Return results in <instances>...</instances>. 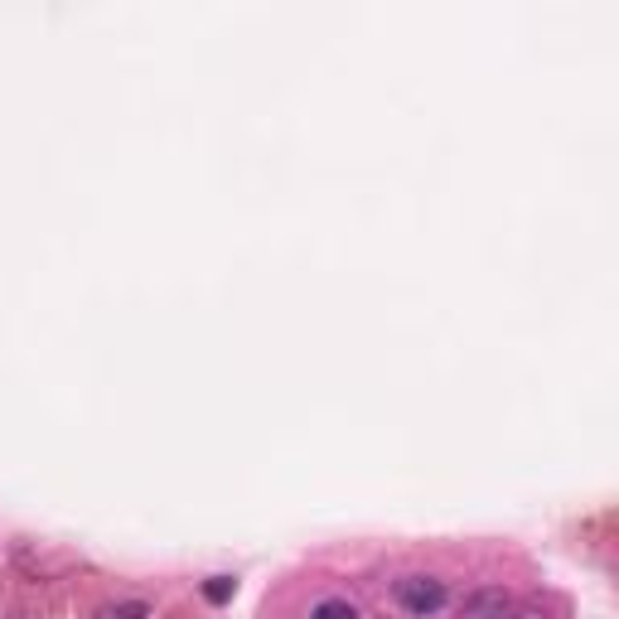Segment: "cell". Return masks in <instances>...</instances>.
Listing matches in <instances>:
<instances>
[{
  "mask_svg": "<svg viewBox=\"0 0 619 619\" xmlns=\"http://www.w3.org/2000/svg\"><path fill=\"white\" fill-rule=\"evenodd\" d=\"M397 605L407 615H436L445 605V585L436 581V576H402L397 581Z\"/></svg>",
  "mask_w": 619,
  "mask_h": 619,
  "instance_id": "1",
  "label": "cell"
},
{
  "mask_svg": "<svg viewBox=\"0 0 619 619\" xmlns=\"http://www.w3.org/2000/svg\"><path fill=\"white\" fill-rule=\"evenodd\" d=\"M509 610H513V600L499 591V585H484V591H475V595L465 600V615H469V619H503Z\"/></svg>",
  "mask_w": 619,
  "mask_h": 619,
  "instance_id": "2",
  "label": "cell"
},
{
  "mask_svg": "<svg viewBox=\"0 0 619 619\" xmlns=\"http://www.w3.org/2000/svg\"><path fill=\"white\" fill-rule=\"evenodd\" d=\"M310 619H364V615H358L354 600H340V595H334V600H320V605H314Z\"/></svg>",
  "mask_w": 619,
  "mask_h": 619,
  "instance_id": "3",
  "label": "cell"
},
{
  "mask_svg": "<svg viewBox=\"0 0 619 619\" xmlns=\"http://www.w3.org/2000/svg\"><path fill=\"white\" fill-rule=\"evenodd\" d=\"M93 619H145V605H141V600H121V605H107V610H97Z\"/></svg>",
  "mask_w": 619,
  "mask_h": 619,
  "instance_id": "4",
  "label": "cell"
},
{
  "mask_svg": "<svg viewBox=\"0 0 619 619\" xmlns=\"http://www.w3.org/2000/svg\"><path fill=\"white\" fill-rule=\"evenodd\" d=\"M204 595H209V600H213V605H223V600H233V581H228V576H213V581L204 585Z\"/></svg>",
  "mask_w": 619,
  "mask_h": 619,
  "instance_id": "5",
  "label": "cell"
},
{
  "mask_svg": "<svg viewBox=\"0 0 619 619\" xmlns=\"http://www.w3.org/2000/svg\"><path fill=\"white\" fill-rule=\"evenodd\" d=\"M503 619H547V615L537 610V605H513V610L503 615Z\"/></svg>",
  "mask_w": 619,
  "mask_h": 619,
  "instance_id": "6",
  "label": "cell"
}]
</instances>
